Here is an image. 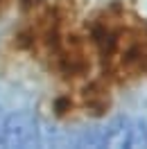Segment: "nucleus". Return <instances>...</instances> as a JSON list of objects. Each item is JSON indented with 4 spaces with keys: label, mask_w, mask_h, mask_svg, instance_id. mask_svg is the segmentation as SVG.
<instances>
[{
    "label": "nucleus",
    "mask_w": 147,
    "mask_h": 149,
    "mask_svg": "<svg viewBox=\"0 0 147 149\" xmlns=\"http://www.w3.org/2000/svg\"><path fill=\"white\" fill-rule=\"evenodd\" d=\"M84 27L97 54V70L111 86L147 79V18L125 2H111Z\"/></svg>",
    "instance_id": "nucleus-1"
},
{
    "label": "nucleus",
    "mask_w": 147,
    "mask_h": 149,
    "mask_svg": "<svg viewBox=\"0 0 147 149\" xmlns=\"http://www.w3.org/2000/svg\"><path fill=\"white\" fill-rule=\"evenodd\" d=\"M16 2H20V0H0V16H2V14H7Z\"/></svg>",
    "instance_id": "nucleus-2"
}]
</instances>
